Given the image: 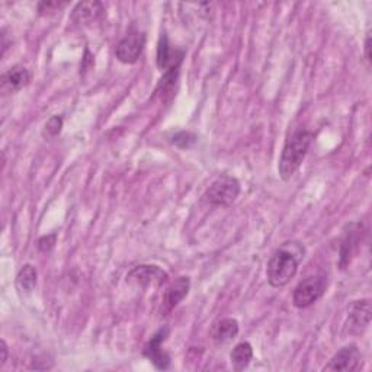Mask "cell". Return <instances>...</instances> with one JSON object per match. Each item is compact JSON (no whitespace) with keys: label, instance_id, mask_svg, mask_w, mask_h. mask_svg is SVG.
<instances>
[{"label":"cell","instance_id":"8fae6325","mask_svg":"<svg viewBox=\"0 0 372 372\" xmlns=\"http://www.w3.org/2000/svg\"><path fill=\"white\" fill-rule=\"evenodd\" d=\"M183 55H185L183 51L172 48L166 34H162L160 41H159V47H158V66H159V69H162L165 72L179 69V65L182 63V60H183Z\"/></svg>","mask_w":372,"mask_h":372},{"label":"cell","instance_id":"5b68a950","mask_svg":"<svg viewBox=\"0 0 372 372\" xmlns=\"http://www.w3.org/2000/svg\"><path fill=\"white\" fill-rule=\"evenodd\" d=\"M371 323V301L368 298L354 301L349 307V312L345 320V334L359 336Z\"/></svg>","mask_w":372,"mask_h":372},{"label":"cell","instance_id":"9a60e30c","mask_svg":"<svg viewBox=\"0 0 372 372\" xmlns=\"http://www.w3.org/2000/svg\"><path fill=\"white\" fill-rule=\"evenodd\" d=\"M253 359V348L249 342H240L230 354V362L234 371H243Z\"/></svg>","mask_w":372,"mask_h":372},{"label":"cell","instance_id":"9c48e42d","mask_svg":"<svg viewBox=\"0 0 372 372\" xmlns=\"http://www.w3.org/2000/svg\"><path fill=\"white\" fill-rule=\"evenodd\" d=\"M168 334H169L168 327L160 329L148 340V344L144 348V356L148 358L150 362L159 369H168L170 366V356L162 349V344L166 340Z\"/></svg>","mask_w":372,"mask_h":372},{"label":"cell","instance_id":"7402d4cb","mask_svg":"<svg viewBox=\"0 0 372 372\" xmlns=\"http://www.w3.org/2000/svg\"><path fill=\"white\" fill-rule=\"evenodd\" d=\"M369 50H371V35L368 34L366 35V40H365V57L368 61H371V54H369Z\"/></svg>","mask_w":372,"mask_h":372},{"label":"cell","instance_id":"e0dca14e","mask_svg":"<svg viewBox=\"0 0 372 372\" xmlns=\"http://www.w3.org/2000/svg\"><path fill=\"white\" fill-rule=\"evenodd\" d=\"M197 136L192 134V133H186V131H182V133H177L173 138H172V143L180 148H190L192 147L195 143H197Z\"/></svg>","mask_w":372,"mask_h":372},{"label":"cell","instance_id":"2e32d148","mask_svg":"<svg viewBox=\"0 0 372 372\" xmlns=\"http://www.w3.org/2000/svg\"><path fill=\"white\" fill-rule=\"evenodd\" d=\"M37 279H38V272L35 266L26 263L21 268V270L16 275V285L21 291L31 292L37 285Z\"/></svg>","mask_w":372,"mask_h":372},{"label":"cell","instance_id":"ac0fdd59","mask_svg":"<svg viewBox=\"0 0 372 372\" xmlns=\"http://www.w3.org/2000/svg\"><path fill=\"white\" fill-rule=\"evenodd\" d=\"M63 128V118L60 115L51 116L45 124V134L47 137H57Z\"/></svg>","mask_w":372,"mask_h":372},{"label":"cell","instance_id":"ba28073f","mask_svg":"<svg viewBox=\"0 0 372 372\" xmlns=\"http://www.w3.org/2000/svg\"><path fill=\"white\" fill-rule=\"evenodd\" d=\"M362 368V354L355 345H349L340 349L334 356L324 365L323 371H358Z\"/></svg>","mask_w":372,"mask_h":372},{"label":"cell","instance_id":"ffe728a7","mask_svg":"<svg viewBox=\"0 0 372 372\" xmlns=\"http://www.w3.org/2000/svg\"><path fill=\"white\" fill-rule=\"evenodd\" d=\"M55 241H57V234H55V233L48 234V236H44V237H41V239L38 240V249H40L41 252L47 253V252H50V251L53 249Z\"/></svg>","mask_w":372,"mask_h":372},{"label":"cell","instance_id":"44dd1931","mask_svg":"<svg viewBox=\"0 0 372 372\" xmlns=\"http://www.w3.org/2000/svg\"><path fill=\"white\" fill-rule=\"evenodd\" d=\"M0 352H2V362H0V365L4 366L8 361V345L5 340H2V344H0Z\"/></svg>","mask_w":372,"mask_h":372},{"label":"cell","instance_id":"7a4b0ae2","mask_svg":"<svg viewBox=\"0 0 372 372\" xmlns=\"http://www.w3.org/2000/svg\"><path fill=\"white\" fill-rule=\"evenodd\" d=\"M313 138L314 134L312 131L298 130L287 140L278 163V172L283 180H291L300 170Z\"/></svg>","mask_w":372,"mask_h":372},{"label":"cell","instance_id":"8992f818","mask_svg":"<svg viewBox=\"0 0 372 372\" xmlns=\"http://www.w3.org/2000/svg\"><path fill=\"white\" fill-rule=\"evenodd\" d=\"M144 47L146 35L143 33H131L118 43L115 48V55L124 65H134L141 57Z\"/></svg>","mask_w":372,"mask_h":372},{"label":"cell","instance_id":"30bf717a","mask_svg":"<svg viewBox=\"0 0 372 372\" xmlns=\"http://www.w3.org/2000/svg\"><path fill=\"white\" fill-rule=\"evenodd\" d=\"M190 290H191V279L188 276H180L175 283H172L163 295L162 308H160L162 314L165 316L169 314L172 310L176 308L179 302L183 301V298L188 295Z\"/></svg>","mask_w":372,"mask_h":372},{"label":"cell","instance_id":"52a82bcc","mask_svg":"<svg viewBox=\"0 0 372 372\" xmlns=\"http://www.w3.org/2000/svg\"><path fill=\"white\" fill-rule=\"evenodd\" d=\"M128 283H134L140 287H162L168 283V273L156 265H140L130 270L127 275Z\"/></svg>","mask_w":372,"mask_h":372},{"label":"cell","instance_id":"5bb4252c","mask_svg":"<svg viewBox=\"0 0 372 372\" xmlns=\"http://www.w3.org/2000/svg\"><path fill=\"white\" fill-rule=\"evenodd\" d=\"M105 12V6L101 2H82L73 9L72 19L77 23L92 22L99 19Z\"/></svg>","mask_w":372,"mask_h":372},{"label":"cell","instance_id":"d6986e66","mask_svg":"<svg viewBox=\"0 0 372 372\" xmlns=\"http://www.w3.org/2000/svg\"><path fill=\"white\" fill-rule=\"evenodd\" d=\"M66 4H60V2H41L38 5V12L40 15H51L58 12L60 9H63Z\"/></svg>","mask_w":372,"mask_h":372},{"label":"cell","instance_id":"277c9868","mask_svg":"<svg viewBox=\"0 0 372 372\" xmlns=\"http://www.w3.org/2000/svg\"><path fill=\"white\" fill-rule=\"evenodd\" d=\"M326 292V278L316 275L305 278L292 294V302L297 308H307L317 302Z\"/></svg>","mask_w":372,"mask_h":372},{"label":"cell","instance_id":"3957f363","mask_svg":"<svg viewBox=\"0 0 372 372\" xmlns=\"http://www.w3.org/2000/svg\"><path fill=\"white\" fill-rule=\"evenodd\" d=\"M240 182L229 175H221L217 177L204 195L209 205L215 207H230L240 195Z\"/></svg>","mask_w":372,"mask_h":372},{"label":"cell","instance_id":"4fadbf2b","mask_svg":"<svg viewBox=\"0 0 372 372\" xmlns=\"http://www.w3.org/2000/svg\"><path fill=\"white\" fill-rule=\"evenodd\" d=\"M239 322L236 319H223L217 322L211 329V337L217 345H226L239 334Z\"/></svg>","mask_w":372,"mask_h":372},{"label":"cell","instance_id":"7c38bea8","mask_svg":"<svg viewBox=\"0 0 372 372\" xmlns=\"http://www.w3.org/2000/svg\"><path fill=\"white\" fill-rule=\"evenodd\" d=\"M31 82V73L23 66H13L2 76V90L6 93H15L23 89Z\"/></svg>","mask_w":372,"mask_h":372},{"label":"cell","instance_id":"6da1fadb","mask_svg":"<svg viewBox=\"0 0 372 372\" xmlns=\"http://www.w3.org/2000/svg\"><path fill=\"white\" fill-rule=\"evenodd\" d=\"M305 247L298 241H287L270 256L266 268L268 283L273 288H281L291 283L304 261Z\"/></svg>","mask_w":372,"mask_h":372}]
</instances>
